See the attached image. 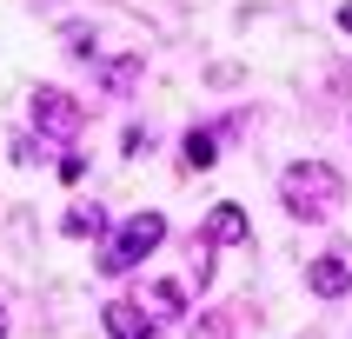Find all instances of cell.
I'll use <instances>...</instances> for the list:
<instances>
[{
  "mask_svg": "<svg viewBox=\"0 0 352 339\" xmlns=\"http://www.w3.org/2000/svg\"><path fill=\"white\" fill-rule=\"evenodd\" d=\"M279 199H286L293 219H333L339 199H346V179H339L326 160H293V166L279 173Z\"/></svg>",
  "mask_w": 352,
  "mask_h": 339,
  "instance_id": "1",
  "label": "cell"
},
{
  "mask_svg": "<svg viewBox=\"0 0 352 339\" xmlns=\"http://www.w3.org/2000/svg\"><path fill=\"white\" fill-rule=\"evenodd\" d=\"M160 239H166V219H160V213H133L126 226H120V239L107 246V259H100V273H133V266H140L146 253H153Z\"/></svg>",
  "mask_w": 352,
  "mask_h": 339,
  "instance_id": "2",
  "label": "cell"
},
{
  "mask_svg": "<svg viewBox=\"0 0 352 339\" xmlns=\"http://www.w3.org/2000/svg\"><path fill=\"white\" fill-rule=\"evenodd\" d=\"M34 120L47 127V133H80L87 107H80L74 94H60V87H40V94H34Z\"/></svg>",
  "mask_w": 352,
  "mask_h": 339,
  "instance_id": "3",
  "label": "cell"
},
{
  "mask_svg": "<svg viewBox=\"0 0 352 339\" xmlns=\"http://www.w3.org/2000/svg\"><path fill=\"white\" fill-rule=\"evenodd\" d=\"M306 286H313L319 299H339L352 286V246H333V253L313 259V273H306Z\"/></svg>",
  "mask_w": 352,
  "mask_h": 339,
  "instance_id": "4",
  "label": "cell"
},
{
  "mask_svg": "<svg viewBox=\"0 0 352 339\" xmlns=\"http://www.w3.org/2000/svg\"><path fill=\"white\" fill-rule=\"evenodd\" d=\"M100 319H107V333H113V339H166V333H160V319H146L133 299H113V306H100Z\"/></svg>",
  "mask_w": 352,
  "mask_h": 339,
  "instance_id": "5",
  "label": "cell"
},
{
  "mask_svg": "<svg viewBox=\"0 0 352 339\" xmlns=\"http://www.w3.org/2000/svg\"><path fill=\"white\" fill-rule=\"evenodd\" d=\"M199 239H206V246H239V239H253V226H246V213H239L233 199H219V206H213V219H206V233H199Z\"/></svg>",
  "mask_w": 352,
  "mask_h": 339,
  "instance_id": "6",
  "label": "cell"
},
{
  "mask_svg": "<svg viewBox=\"0 0 352 339\" xmlns=\"http://www.w3.org/2000/svg\"><path fill=\"white\" fill-rule=\"evenodd\" d=\"M179 160H186V173H206V166L219 160V140L206 133V127H193V133H186V153H179Z\"/></svg>",
  "mask_w": 352,
  "mask_h": 339,
  "instance_id": "7",
  "label": "cell"
},
{
  "mask_svg": "<svg viewBox=\"0 0 352 339\" xmlns=\"http://www.w3.org/2000/svg\"><path fill=\"white\" fill-rule=\"evenodd\" d=\"M60 226H67L74 239H87V233H100V226H107V213H100V206H74V213L60 219Z\"/></svg>",
  "mask_w": 352,
  "mask_h": 339,
  "instance_id": "8",
  "label": "cell"
},
{
  "mask_svg": "<svg viewBox=\"0 0 352 339\" xmlns=\"http://www.w3.org/2000/svg\"><path fill=\"white\" fill-rule=\"evenodd\" d=\"M133 80H140V60H113V67H107V87H113V94H126Z\"/></svg>",
  "mask_w": 352,
  "mask_h": 339,
  "instance_id": "9",
  "label": "cell"
},
{
  "mask_svg": "<svg viewBox=\"0 0 352 339\" xmlns=\"http://www.w3.org/2000/svg\"><path fill=\"white\" fill-rule=\"evenodd\" d=\"M153 306H160V313H179V306H186V293L166 279V286H153Z\"/></svg>",
  "mask_w": 352,
  "mask_h": 339,
  "instance_id": "10",
  "label": "cell"
},
{
  "mask_svg": "<svg viewBox=\"0 0 352 339\" xmlns=\"http://www.w3.org/2000/svg\"><path fill=\"white\" fill-rule=\"evenodd\" d=\"M226 333H233V319H226V313L206 319V326H193V339H226Z\"/></svg>",
  "mask_w": 352,
  "mask_h": 339,
  "instance_id": "11",
  "label": "cell"
},
{
  "mask_svg": "<svg viewBox=\"0 0 352 339\" xmlns=\"http://www.w3.org/2000/svg\"><path fill=\"white\" fill-rule=\"evenodd\" d=\"M339 27H346V34H352V0H346V7H339Z\"/></svg>",
  "mask_w": 352,
  "mask_h": 339,
  "instance_id": "12",
  "label": "cell"
},
{
  "mask_svg": "<svg viewBox=\"0 0 352 339\" xmlns=\"http://www.w3.org/2000/svg\"><path fill=\"white\" fill-rule=\"evenodd\" d=\"M0 339H7V306H0Z\"/></svg>",
  "mask_w": 352,
  "mask_h": 339,
  "instance_id": "13",
  "label": "cell"
}]
</instances>
